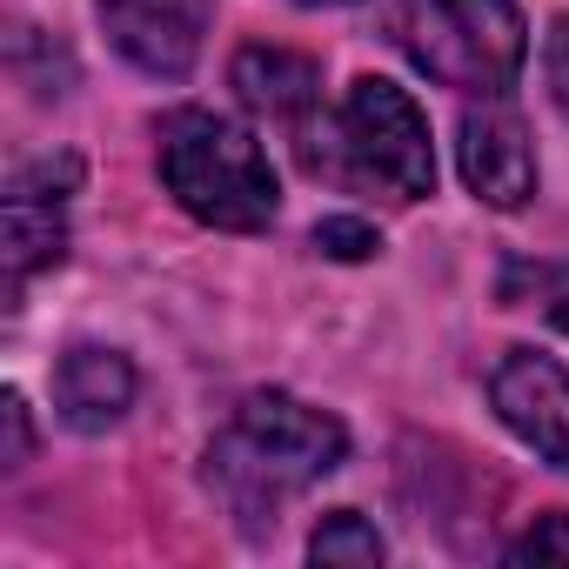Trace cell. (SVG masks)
I'll return each instance as SVG.
<instances>
[{
    "mask_svg": "<svg viewBox=\"0 0 569 569\" xmlns=\"http://www.w3.org/2000/svg\"><path fill=\"white\" fill-rule=\"evenodd\" d=\"M349 436L336 416L296 402V396H248L228 422V436L208 449V482L248 516V522H274V502L309 489L316 476L342 469Z\"/></svg>",
    "mask_w": 569,
    "mask_h": 569,
    "instance_id": "obj_1",
    "label": "cell"
},
{
    "mask_svg": "<svg viewBox=\"0 0 569 569\" xmlns=\"http://www.w3.org/2000/svg\"><path fill=\"white\" fill-rule=\"evenodd\" d=\"M161 181L168 194L228 234H254L274 221V168L254 148L248 128L208 114V108H181L161 121Z\"/></svg>",
    "mask_w": 569,
    "mask_h": 569,
    "instance_id": "obj_2",
    "label": "cell"
},
{
    "mask_svg": "<svg viewBox=\"0 0 569 569\" xmlns=\"http://www.w3.org/2000/svg\"><path fill=\"white\" fill-rule=\"evenodd\" d=\"M309 174H342L356 188H376L389 201H422L436 181L429 121L396 81H356L349 101L329 121V148H302Z\"/></svg>",
    "mask_w": 569,
    "mask_h": 569,
    "instance_id": "obj_3",
    "label": "cell"
},
{
    "mask_svg": "<svg viewBox=\"0 0 569 569\" xmlns=\"http://www.w3.org/2000/svg\"><path fill=\"white\" fill-rule=\"evenodd\" d=\"M402 48L442 88L502 94L522 74L529 34L516 0H402Z\"/></svg>",
    "mask_w": 569,
    "mask_h": 569,
    "instance_id": "obj_4",
    "label": "cell"
},
{
    "mask_svg": "<svg viewBox=\"0 0 569 569\" xmlns=\"http://www.w3.org/2000/svg\"><path fill=\"white\" fill-rule=\"evenodd\" d=\"M489 402L542 462L569 469V369L562 362L536 349H509L489 376Z\"/></svg>",
    "mask_w": 569,
    "mask_h": 569,
    "instance_id": "obj_5",
    "label": "cell"
},
{
    "mask_svg": "<svg viewBox=\"0 0 569 569\" xmlns=\"http://www.w3.org/2000/svg\"><path fill=\"white\" fill-rule=\"evenodd\" d=\"M101 21H108L114 48H121L134 68L174 81V74H188L194 54H201L208 0H101Z\"/></svg>",
    "mask_w": 569,
    "mask_h": 569,
    "instance_id": "obj_6",
    "label": "cell"
},
{
    "mask_svg": "<svg viewBox=\"0 0 569 569\" xmlns=\"http://www.w3.org/2000/svg\"><path fill=\"white\" fill-rule=\"evenodd\" d=\"M456 154H462V181L476 188V201L522 208L536 194V148L509 108H469L456 128Z\"/></svg>",
    "mask_w": 569,
    "mask_h": 569,
    "instance_id": "obj_7",
    "label": "cell"
},
{
    "mask_svg": "<svg viewBox=\"0 0 569 569\" xmlns=\"http://www.w3.org/2000/svg\"><path fill=\"white\" fill-rule=\"evenodd\" d=\"M234 94L281 128H309L322 108V68L309 54H289V48H241L234 54Z\"/></svg>",
    "mask_w": 569,
    "mask_h": 569,
    "instance_id": "obj_8",
    "label": "cell"
},
{
    "mask_svg": "<svg viewBox=\"0 0 569 569\" xmlns=\"http://www.w3.org/2000/svg\"><path fill=\"white\" fill-rule=\"evenodd\" d=\"M54 402H61V416H68L74 429H108V422H121L128 402H134V369H128V356H114V349H74V356H61V369H54Z\"/></svg>",
    "mask_w": 569,
    "mask_h": 569,
    "instance_id": "obj_9",
    "label": "cell"
},
{
    "mask_svg": "<svg viewBox=\"0 0 569 569\" xmlns=\"http://www.w3.org/2000/svg\"><path fill=\"white\" fill-rule=\"evenodd\" d=\"M68 248V221H61V194H41L28 181L8 188V289H21V281L48 261H61Z\"/></svg>",
    "mask_w": 569,
    "mask_h": 569,
    "instance_id": "obj_10",
    "label": "cell"
},
{
    "mask_svg": "<svg viewBox=\"0 0 569 569\" xmlns=\"http://www.w3.org/2000/svg\"><path fill=\"white\" fill-rule=\"evenodd\" d=\"M502 302H529V309H542L556 329H569V261H509Z\"/></svg>",
    "mask_w": 569,
    "mask_h": 569,
    "instance_id": "obj_11",
    "label": "cell"
},
{
    "mask_svg": "<svg viewBox=\"0 0 569 569\" xmlns=\"http://www.w3.org/2000/svg\"><path fill=\"white\" fill-rule=\"evenodd\" d=\"M309 556H316V562H382V536H376L356 509H336V516L309 536Z\"/></svg>",
    "mask_w": 569,
    "mask_h": 569,
    "instance_id": "obj_12",
    "label": "cell"
},
{
    "mask_svg": "<svg viewBox=\"0 0 569 569\" xmlns=\"http://www.w3.org/2000/svg\"><path fill=\"white\" fill-rule=\"evenodd\" d=\"M316 248H322V254H336V261H362V254H376L382 241H376V228H369V221L336 214V221H322V228H316Z\"/></svg>",
    "mask_w": 569,
    "mask_h": 569,
    "instance_id": "obj_13",
    "label": "cell"
},
{
    "mask_svg": "<svg viewBox=\"0 0 569 569\" xmlns=\"http://www.w3.org/2000/svg\"><path fill=\"white\" fill-rule=\"evenodd\" d=\"M509 562H569V516H542V522L509 549Z\"/></svg>",
    "mask_w": 569,
    "mask_h": 569,
    "instance_id": "obj_14",
    "label": "cell"
},
{
    "mask_svg": "<svg viewBox=\"0 0 569 569\" xmlns=\"http://www.w3.org/2000/svg\"><path fill=\"white\" fill-rule=\"evenodd\" d=\"M542 74H549V94H556V108L569 114V14L549 28V41H542Z\"/></svg>",
    "mask_w": 569,
    "mask_h": 569,
    "instance_id": "obj_15",
    "label": "cell"
},
{
    "mask_svg": "<svg viewBox=\"0 0 569 569\" xmlns=\"http://www.w3.org/2000/svg\"><path fill=\"white\" fill-rule=\"evenodd\" d=\"M0 422H8V449H0V462L21 469V462H28V449H34V429H28V402H21L14 389L0 396Z\"/></svg>",
    "mask_w": 569,
    "mask_h": 569,
    "instance_id": "obj_16",
    "label": "cell"
},
{
    "mask_svg": "<svg viewBox=\"0 0 569 569\" xmlns=\"http://www.w3.org/2000/svg\"><path fill=\"white\" fill-rule=\"evenodd\" d=\"M302 8H342V0H302Z\"/></svg>",
    "mask_w": 569,
    "mask_h": 569,
    "instance_id": "obj_17",
    "label": "cell"
}]
</instances>
